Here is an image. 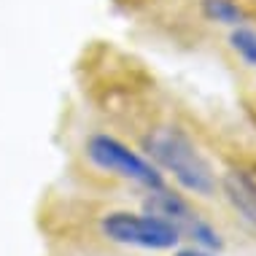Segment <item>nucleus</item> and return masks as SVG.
<instances>
[{
    "label": "nucleus",
    "instance_id": "nucleus-1",
    "mask_svg": "<svg viewBox=\"0 0 256 256\" xmlns=\"http://www.w3.org/2000/svg\"><path fill=\"white\" fill-rule=\"evenodd\" d=\"M143 151L148 159H154L156 168L170 172L176 184L189 194L210 197L216 192V172L208 156L197 148V143L184 132L181 127H154L143 138Z\"/></svg>",
    "mask_w": 256,
    "mask_h": 256
},
{
    "label": "nucleus",
    "instance_id": "nucleus-2",
    "mask_svg": "<svg viewBox=\"0 0 256 256\" xmlns=\"http://www.w3.org/2000/svg\"><path fill=\"white\" fill-rule=\"evenodd\" d=\"M100 230L114 243L146 248V251H170L181 243V232L168 221L151 216V213H130V210L106 213L100 221Z\"/></svg>",
    "mask_w": 256,
    "mask_h": 256
},
{
    "label": "nucleus",
    "instance_id": "nucleus-3",
    "mask_svg": "<svg viewBox=\"0 0 256 256\" xmlns=\"http://www.w3.org/2000/svg\"><path fill=\"white\" fill-rule=\"evenodd\" d=\"M86 156L94 168L114 172V176H122L127 181H132L143 189H162L164 178L159 172L156 164H151L146 156L135 154L132 148H127L122 140L110 135H92L86 143Z\"/></svg>",
    "mask_w": 256,
    "mask_h": 256
},
{
    "label": "nucleus",
    "instance_id": "nucleus-4",
    "mask_svg": "<svg viewBox=\"0 0 256 256\" xmlns=\"http://www.w3.org/2000/svg\"><path fill=\"white\" fill-rule=\"evenodd\" d=\"M146 213H151V216H156V218L172 224L178 232H181V238L186 234V238L194 240L197 248H205V251H221V248H224V238L218 234L216 226L208 224V221L200 216V213L186 202L181 194L170 192L168 186L148 192Z\"/></svg>",
    "mask_w": 256,
    "mask_h": 256
},
{
    "label": "nucleus",
    "instance_id": "nucleus-5",
    "mask_svg": "<svg viewBox=\"0 0 256 256\" xmlns=\"http://www.w3.org/2000/svg\"><path fill=\"white\" fill-rule=\"evenodd\" d=\"M221 189L230 205L243 216L251 226H256V172L246 168H232L221 178Z\"/></svg>",
    "mask_w": 256,
    "mask_h": 256
},
{
    "label": "nucleus",
    "instance_id": "nucleus-6",
    "mask_svg": "<svg viewBox=\"0 0 256 256\" xmlns=\"http://www.w3.org/2000/svg\"><path fill=\"white\" fill-rule=\"evenodd\" d=\"M202 14L210 22L230 24V27H243L246 14L234 0H202Z\"/></svg>",
    "mask_w": 256,
    "mask_h": 256
},
{
    "label": "nucleus",
    "instance_id": "nucleus-7",
    "mask_svg": "<svg viewBox=\"0 0 256 256\" xmlns=\"http://www.w3.org/2000/svg\"><path fill=\"white\" fill-rule=\"evenodd\" d=\"M230 44L246 65L256 68V30H251V27H234L230 36Z\"/></svg>",
    "mask_w": 256,
    "mask_h": 256
},
{
    "label": "nucleus",
    "instance_id": "nucleus-8",
    "mask_svg": "<svg viewBox=\"0 0 256 256\" xmlns=\"http://www.w3.org/2000/svg\"><path fill=\"white\" fill-rule=\"evenodd\" d=\"M176 256H216V251H205V248H181Z\"/></svg>",
    "mask_w": 256,
    "mask_h": 256
}]
</instances>
